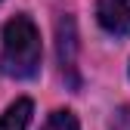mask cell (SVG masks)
Masks as SVG:
<instances>
[{
	"label": "cell",
	"mask_w": 130,
	"mask_h": 130,
	"mask_svg": "<svg viewBox=\"0 0 130 130\" xmlns=\"http://www.w3.org/2000/svg\"><path fill=\"white\" fill-rule=\"evenodd\" d=\"M0 71L15 80H28L40 71V31L28 15H12L3 25Z\"/></svg>",
	"instance_id": "1"
},
{
	"label": "cell",
	"mask_w": 130,
	"mask_h": 130,
	"mask_svg": "<svg viewBox=\"0 0 130 130\" xmlns=\"http://www.w3.org/2000/svg\"><path fill=\"white\" fill-rule=\"evenodd\" d=\"M96 19L111 34H130V0H96Z\"/></svg>",
	"instance_id": "2"
},
{
	"label": "cell",
	"mask_w": 130,
	"mask_h": 130,
	"mask_svg": "<svg viewBox=\"0 0 130 130\" xmlns=\"http://www.w3.org/2000/svg\"><path fill=\"white\" fill-rule=\"evenodd\" d=\"M56 50H59V65L62 71H74V53H77V31H74V19L62 15L56 22Z\"/></svg>",
	"instance_id": "3"
},
{
	"label": "cell",
	"mask_w": 130,
	"mask_h": 130,
	"mask_svg": "<svg viewBox=\"0 0 130 130\" xmlns=\"http://www.w3.org/2000/svg\"><path fill=\"white\" fill-rule=\"evenodd\" d=\"M31 111H34L31 99H15L3 115H0V130H25L28 121H31Z\"/></svg>",
	"instance_id": "4"
},
{
	"label": "cell",
	"mask_w": 130,
	"mask_h": 130,
	"mask_svg": "<svg viewBox=\"0 0 130 130\" xmlns=\"http://www.w3.org/2000/svg\"><path fill=\"white\" fill-rule=\"evenodd\" d=\"M43 130H80V127H77L74 111H68V108H59V111H53V115L46 118Z\"/></svg>",
	"instance_id": "5"
},
{
	"label": "cell",
	"mask_w": 130,
	"mask_h": 130,
	"mask_svg": "<svg viewBox=\"0 0 130 130\" xmlns=\"http://www.w3.org/2000/svg\"><path fill=\"white\" fill-rule=\"evenodd\" d=\"M111 130H130V108H118L115 118H111Z\"/></svg>",
	"instance_id": "6"
}]
</instances>
